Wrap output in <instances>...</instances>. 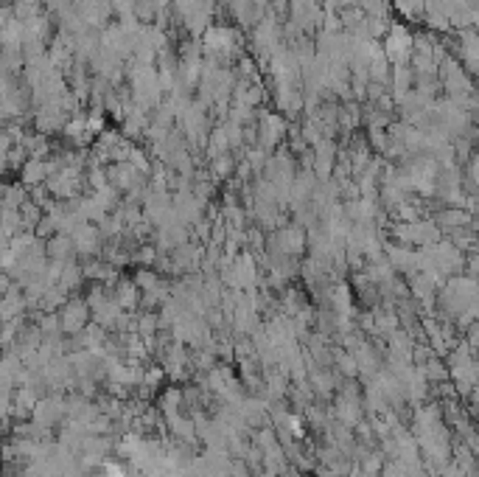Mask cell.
I'll list each match as a JSON object with an SVG mask.
<instances>
[{"label": "cell", "mask_w": 479, "mask_h": 477, "mask_svg": "<svg viewBox=\"0 0 479 477\" xmlns=\"http://www.w3.org/2000/svg\"><path fill=\"white\" fill-rule=\"evenodd\" d=\"M87 320H90V306L84 301H68L62 304V312H59V326L68 331V334H76L87 328Z\"/></svg>", "instance_id": "cell-1"}, {"label": "cell", "mask_w": 479, "mask_h": 477, "mask_svg": "<svg viewBox=\"0 0 479 477\" xmlns=\"http://www.w3.org/2000/svg\"><path fill=\"white\" fill-rule=\"evenodd\" d=\"M432 427H437V421L426 427V435H423L426 441H423V447H429V449H432V455H437V461H446V447H437V449H434V444H429V441H434V432H432ZM437 444H446V441H437Z\"/></svg>", "instance_id": "cell-2"}]
</instances>
